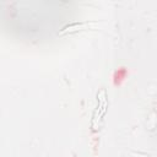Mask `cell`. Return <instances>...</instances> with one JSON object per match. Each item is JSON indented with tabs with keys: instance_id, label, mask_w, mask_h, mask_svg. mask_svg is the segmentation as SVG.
I'll use <instances>...</instances> for the list:
<instances>
[{
	"instance_id": "1",
	"label": "cell",
	"mask_w": 157,
	"mask_h": 157,
	"mask_svg": "<svg viewBox=\"0 0 157 157\" xmlns=\"http://www.w3.org/2000/svg\"><path fill=\"white\" fill-rule=\"evenodd\" d=\"M107 108H108V96H107V91L104 88H102L97 92V104H96V108L93 110V115L91 119L92 130L96 131L99 129L103 117L107 112Z\"/></svg>"
},
{
	"instance_id": "2",
	"label": "cell",
	"mask_w": 157,
	"mask_h": 157,
	"mask_svg": "<svg viewBox=\"0 0 157 157\" xmlns=\"http://www.w3.org/2000/svg\"><path fill=\"white\" fill-rule=\"evenodd\" d=\"M88 25V22H81V23H72V25H70V26H66L60 33L61 34H64V33H70V32H76V31H78V28H83L85 26H87Z\"/></svg>"
}]
</instances>
